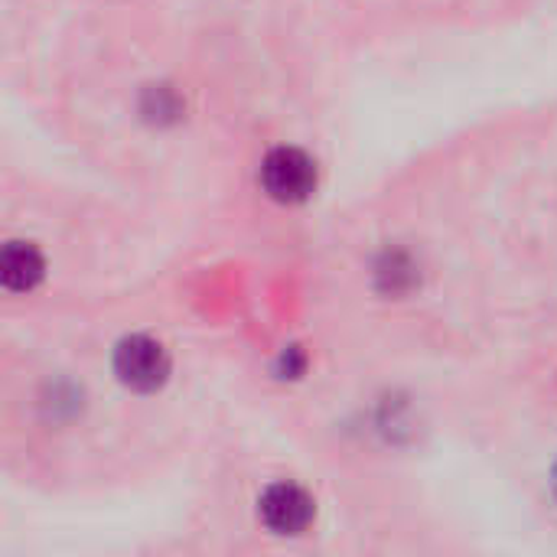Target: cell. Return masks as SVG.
I'll return each instance as SVG.
<instances>
[{
    "mask_svg": "<svg viewBox=\"0 0 557 557\" xmlns=\"http://www.w3.org/2000/svg\"><path fill=\"white\" fill-rule=\"evenodd\" d=\"M42 271H46L42 255L26 242H10L0 255V277L7 290H16V294L33 290L42 281Z\"/></svg>",
    "mask_w": 557,
    "mask_h": 557,
    "instance_id": "277c9868",
    "label": "cell"
},
{
    "mask_svg": "<svg viewBox=\"0 0 557 557\" xmlns=\"http://www.w3.org/2000/svg\"><path fill=\"white\" fill-rule=\"evenodd\" d=\"M114 372L134 392H157L170 379V356L150 336H127L114 352Z\"/></svg>",
    "mask_w": 557,
    "mask_h": 557,
    "instance_id": "7a4b0ae2",
    "label": "cell"
},
{
    "mask_svg": "<svg viewBox=\"0 0 557 557\" xmlns=\"http://www.w3.org/2000/svg\"><path fill=\"white\" fill-rule=\"evenodd\" d=\"M317 506L307 490L294 483H274L261 496V519L274 535H300L310 529Z\"/></svg>",
    "mask_w": 557,
    "mask_h": 557,
    "instance_id": "3957f363",
    "label": "cell"
},
{
    "mask_svg": "<svg viewBox=\"0 0 557 557\" xmlns=\"http://www.w3.org/2000/svg\"><path fill=\"white\" fill-rule=\"evenodd\" d=\"M261 186L274 202L300 206L317 189V163L297 147H277L261 163Z\"/></svg>",
    "mask_w": 557,
    "mask_h": 557,
    "instance_id": "6da1fadb",
    "label": "cell"
},
{
    "mask_svg": "<svg viewBox=\"0 0 557 557\" xmlns=\"http://www.w3.org/2000/svg\"><path fill=\"white\" fill-rule=\"evenodd\" d=\"M555 490H557V467H555Z\"/></svg>",
    "mask_w": 557,
    "mask_h": 557,
    "instance_id": "5b68a950",
    "label": "cell"
}]
</instances>
